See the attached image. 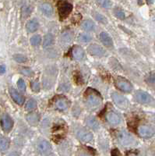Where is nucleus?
Instances as JSON below:
<instances>
[{
	"label": "nucleus",
	"instance_id": "obj_1",
	"mask_svg": "<svg viewBox=\"0 0 155 156\" xmlns=\"http://www.w3.org/2000/svg\"><path fill=\"white\" fill-rule=\"evenodd\" d=\"M117 136H118V140L120 142V144L123 146L128 147V146L133 145L136 144V140L134 139L133 136L125 130L118 131Z\"/></svg>",
	"mask_w": 155,
	"mask_h": 156
},
{
	"label": "nucleus",
	"instance_id": "obj_2",
	"mask_svg": "<svg viewBox=\"0 0 155 156\" xmlns=\"http://www.w3.org/2000/svg\"><path fill=\"white\" fill-rule=\"evenodd\" d=\"M111 98H112L114 104L118 107H119L120 108L125 109L128 107V105H129L128 100H127L126 98L124 97L122 94H118L117 92H113L111 94Z\"/></svg>",
	"mask_w": 155,
	"mask_h": 156
},
{
	"label": "nucleus",
	"instance_id": "obj_3",
	"mask_svg": "<svg viewBox=\"0 0 155 156\" xmlns=\"http://www.w3.org/2000/svg\"><path fill=\"white\" fill-rule=\"evenodd\" d=\"M72 10V4L67 2H61L58 5V13L61 19H65Z\"/></svg>",
	"mask_w": 155,
	"mask_h": 156
},
{
	"label": "nucleus",
	"instance_id": "obj_4",
	"mask_svg": "<svg viewBox=\"0 0 155 156\" xmlns=\"http://www.w3.org/2000/svg\"><path fill=\"white\" fill-rule=\"evenodd\" d=\"M115 85L119 90L125 93L130 92L132 89V85L130 83V82L125 80L123 78H118L115 81Z\"/></svg>",
	"mask_w": 155,
	"mask_h": 156
},
{
	"label": "nucleus",
	"instance_id": "obj_5",
	"mask_svg": "<svg viewBox=\"0 0 155 156\" xmlns=\"http://www.w3.org/2000/svg\"><path fill=\"white\" fill-rule=\"evenodd\" d=\"M1 126L5 132H9L13 126V121L7 113H4L1 118Z\"/></svg>",
	"mask_w": 155,
	"mask_h": 156
},
{
	"label": "nucleus",
	"instance_id": "obj_6",
	"mask_svg": "<svg viewBox=\"0 0 155 156\" xmlns=\"http://www.w3.org/2000/svg\"><path fill=\"white\" fill-rule=\"evenodd\" d=\"M138 134L143 138H150L154 134V129L149 126L143 125L138 127Z\"/></svg>",
	"mask_w": 155,
	"mask_h": 156
},
{
	"label": "nucleus",
	"instance_id": "obj_7",
	"mask_svg": "<svg viewBox=\"0 0 155 156\" xmlns=\"http://www.w3.org/2000/svg\"><path fill=\"white\" fill-rule=\"evenodd\" d=\"M87 51L90 55H93V56L102 57L105 54V50L100 45L97 44H90L87 48Z\"/></svg>",
	"mask_w": 155,
	"mask_h": 156
},
{
	"label": "nucleus",
	"instance_id": "obj_8",
	"mask_svg": "<svg viewBox=\"0 0 155 156\" xmlns=\"http://www.w3.org/2000/svg\"><path fill=\"white\" fill-rule=\"evenodd\" d=\"M135 98L137 101L143 104H147L150 103L152 101V98L150 95L148 94L146 91H143V90H139L136 91L135 94Z\"/></svg>",
	"mask_w": 155,
	"mask_h": 156
},
{
	"label": "nucleus",
	"instance_id": "obj_9",
	"mask_svg": "<svg viewBox=\"0 0 155 156\" xmlns=\"http://www.w3.org/2000/svg\"><path fill=\"white\" fill-rule=\"evenodd\" d=\"M86 104L90 107H97L100 105L101 103V98L98 94H90L86 96Z\"/></svg>",
	"mask_w": 155,
	"mask_h": 156
},
{
	"label": "nucleus",
	"instance_id": "obj_10",
	"mask_svg": "<svg viewBox=\"0 0 155 156\" xmlns=\"http://www.w3.org/2000/svg\"><path fill=\"white\" fill-rule=\"evenodd\" d=\"M37 150L41 154H48L51 151V146L48 140H41L37 144Z\"/></svg>",
	"mask_w": 155,
	"mask_h": 156
},
{
	"label": "nucleus",
	"instance_id": "obj_11",
	"mask_svg": "<svg viewBox=\"0 0 155 156\" xmlns=\"http://www.w3.org/2000/svg\"><path fill=\"white\" fill-rule=\"evenodd\" d=\"M9 94H10V96L12 98V100H13L16 104H18V105H22L23 103H24V97L22 96L19 93H18L17 90H15L14 88L11 87V88L9 89Z\"/></svg>",
	"mask_w": 155,
	"mask_h": 156
},
{
	"label": "nucleus",
	"instance_id": "obj_12",
	"mask_svg": "<svg viewBox=\"0 0 155 156\" xmlns=\"http://www.w3.org/2000/svg\"><path fill=\"white\" fill-rule=\"evenodd\" d=\"M106 119L111 125H118L121 122V118L117 113L114 112H109L106 115Z\"/></svg>",
	"mask_w": 155,
	"mask_h": 156
},
{
	"label": "nucleus",
	"instance_id": "obj_13",
	"mask_svg": "<svg viewBox=\"0 0 155 156\" xmlns=\"http://www.w3.org/2000/svg\"><path fill=\"white\" fill-rule=\"evenodd\" d=\"M77 137L83 142H90L93 140V136L90 132L86 130H79L77 133Z\"/></svg>",
	"mask_w": 155,
	"mask_h": 156
},
{
	"label": "nucleus",
	"instance_id": "obj_14",
	"mask_svg": "<svg viewBox=\"0 0 155 156\" xmlns=\"http://www.w3.org/2000/svg\"><path fill=\"white\" fill-rule=\"evenodd\" d=\"M26 121L30 123L31 126H37L40 120V115L37 112H31L26 115Z\"/></svg>",
	"mask_w": 155,
	"mask_h": 156
},
{
	"label": "nucleus",
	"instance_id": "obj_15",
	"mask_svg": "<svg viewBox=\"0 0 155 156\" xmlns=\"http://www.w3.org/2000/svg\"><path fill=\"white\" fill-rule=\"evenodd\" d=\"M100 41H101L104 45L107 47H111L113 45V41L111 36L106 33V32H101L100 34Z\"/></svg>",
	"mask_w": 155,
	"mask_h": 156
},
{
	"label": "nucleus",
	"instance_id": "obj_16",
	"mask_svg": "<svg viewBox=\"0 0 155 156\" xmlns=\"http://www.w3.org/2000/svg\"><path fill=\"white\" fill-rule=\"evenodd\" d=\"M55 105L58 110L61 111H65L67 108H69V101H67V99L64 98H60L58 99L55 101Z\"/></svg>",
	"mask_w": 155,
	"mask_h": 156
},
{
	"label": "nucleus",
	"instance_id": "obj_17",
	"mask_svg": "<svg viewBox=\"0 0 155 156\" xmlns=\"http://www.w3.org/2000/svg\"><path fill=\"white\" fill-rule=\"evenodd\" d=\"M72 57L76 59H81L84 57V50L80 46H75L72 50Z\"/></svg>",
	"mask_w": 155,
	"mask_h": 156
},
{
	"label": "nucleus",
	"instance_id": "obj_18",
	"mask_svg": "<svg viewBox=\"0 0 155 156\" xmlns=\"http://www.w3.org/2000/svg\"><path fill=\"white\" fill-rule=\"evenodd\" d=\"M41 10L44 15L47 16H52L53 12H54V9L51 6V4L48 3V2H44L41 5Z\"/></svg>",
	"mask_w": 155,
	"mask_h": 156
},
{
	"label": "nucleus",
	"instance_id": "obj_19",
	"mask_svg": "<svg viewBox=\"0 0 155 156\" xmlns=\"http://www.w3.org/2000/svg\"><path fill=\"white\" fill-rule=\"evenodd\" d=\"M38 27H39V23L35 19L30 20H29L26 24V30H27L28 32H30V33L35 32L36 30L38 29Z\"/></svg>",
	"mask_w": 155,
	"mask_h": 156
},
{
	"label": "nucleus",
	"instance_id": "obj_20",
	"mask_svg": "<svg viewBox=\"0 0 155 156\" xmlns=\"http://www.w3.org/2000/svg\"><path fill=\"white\" fill-rule=\"evenodd\" d=\"M86 125L90 128H91L92 129H93V130H97L99 129V127H100L99 122H97V119L92 116L87 117L86 119Z\"/></svg>",
	"mask_w": 155,
	"mask_h": 156
},
{
	"label": "nucleus",
	"instance_id": "obj_21",
	"mask_svg": "<svg viewBox=\"0 0 155 156\" xmlns=\"http://www.w3.org/2000/svg\"><path fill=\"white\" fill-rule=\"evenodd\" d=\"M81 27L83 30H86V31L90 32L94 30V28H95V24L90 20H84L82 23Z\"/></svg>",
	"mask_w": 155,
	"mask_h": 156
},
{
	"label": "nucleus",
	"instance_id": "obj_22",
	"mask_svg": "<svg viewBox=\"0 0 155 156\" xmlns=\"http://www.w3.org/2000/svg\"><path fill=\"white\" fill-rule=\"evenodd\" d=\"M54 41H55L54 36L51 34H47L44 36L43 45H44V48H48V47H50L51 45H52L54 44Z\"/></svg>",
	"mask_w": 155,
	"mask_h": 156
},
{
	"label": "nucleus",
	"instance_id": "obj_23",
	"mask_svg": "<svg viewBox=\"0 0 155 156\" xmlns=\"http://www.w3.org/2000/svg\"><path fill=\"white\" fill-rule=\"evenodd\" d=\"M72 38H73V34L71 31L65 32L61 36V41L64 44H68V43L71 42Z\"/></svg>",
	"mask_w": 155,
	"mask_h": 156
},
{
	"label": "nucleus",
	"instance_id": "obj_24",
	"mask_svg": "<svg viewBox=\"0 0 155 156\" xmlns=\"http://www.w3.org/2000/svg\"><path fill=\"white\" fill-rule=\"evenodd\" d=\"M9 147V140L5 136L0 137V151H5Z\"/></svg>",
	"mask_w": 155,
	"mask_h": 156
},
{
	"label": "nucleus",
	"instance_id": "obj_25",
	"mask_svg": "<svg viewBox=\"0 0 155 156\" xmlns=\"http://www.w3.org/2000/svg\"><path fill=\"white\" fill-rule=\"evenodd\" d=\"M93 18L96 20H97V21L100 22V23H107V18H106L104 16H103L102 14L99 13V12H93Z\"/></svg>",
	"mask_w": 155,
	"mask_h": 156
},
{
	"label": "nucleus",
	"instance_id": "obj_26",
	"mask_svg": "<svg viewBox=\"0 0 155 156\" xmlns=\"http://www.w3.org/2000/svg\"><path fill=\"white\" fill-rule=\"evenodd\" d=\"M36 108H37V101L33 98L29 99V101H27L26 104V109L28 111H31V110L35 109Z\"/></svg>",
	"mask_w": 155,
	"mask_h": 156
},
{
	"label": "nucleus",
	"instance_id": "obj_27",
	"mask_svg": "<svg viewBox=\"0 0 155 156\" xmlns=\"http://www.w3.org/2000/svg\"><path fill=\"white\" fill-rule=\"evenodd\" d=\"M78 40L81 43H88L92 40V37L87 34H80L78 37Z\"/></svg>",
	"mask_w": 155,
	"mask_h": 156
},
{
	"label": "nucleus",
	"instance_id": "obj_28",
	"mask_svg": "<svg viewBox=\"0 0 155 156\" xmlns=\"http://www.w3.org/2000/svg\"><path fill=\"white\" fill-rule=\"evenodd\" d=\"M97 3L105 9H110L112 6V2L111 0H97Z\"/></svg>",
	"mask_w": 155,
	"mask_h": 156
},
{
	"label": "nucleus",
	"instance_id": "obj_29",
	"mask_svg": "<svg viewBox=\"0 0 155 156\" xmlns=\"http://www.w3.org/2000/svg\"><path fill=\"white\" fill-rule=\"evenodd\" d=\"M41 37L39 34H36V35H33V37H31L30 38V44L33 45V46H37L39 44H41Z\"/></svg>",
	"mask_w": 155,
	"mask_h": 156
},
{
	"label": "nucleus",
	"instance_id": "obj_30",
	"mask_svg": "<svg viewBox=\"0 0 155 156\" xmlns=\"http://www.w3.org/2000/svg\"><path fill=\"white\" fill-rule=\"evenodd\" d=\"M114 14L115 15L116 17H118L120 20H124L125 19V12H123L122 9H121L120 8H115L114 9Z\"/></svg>",
	"mask_w": 155,
	"mask_h": 156
},
{
	"label": "nucleus",
	"instance_id": "obj_31",
	"mask_svg": "<svg viewBox=\"0 0 155 156\" xmlns=\"http://www.w3.org/2000/svg\"><path fill=\"white\" fill-rule=\"evenodd\" d=\"M13 59H14L16 62H19V63H22V62H25L27 58L25 55H21V54H16V55H13Z\"/></svg>",
	"mask_w": 155,
	"mask_h": 156
},
{
	"label": "nucleus",
	"instance_id": "obj_32",
	"mask_svg": "<svg viewBox=\"0 0 155 156\" xmlns=\"http://www.w3.org/2000/svg\"><path fill=\"white\" fill-rule=\"evenodd\" d=\"M146 81L149 84H151V85L155 84V72H151L150 74H148L146 76Z\"/></svg>",
	"mask_w": 155,
	"mask_h": 156
},
{
	"label": "nucleus",
	"instance_id": "obj_33",
	"mask_svg": "<svg viewBox=\"0 0 155 156\" xmlns=\"http://www.w3.org/2000/svg\"><path fill=\"white\" fill-rule=\"evenodd\" d=\"M20 73L22 74H23L24 76H30L33 74V72L31 69L30 68H27V67H23L20 69Z\"/></svg>",
	"mask_w": 155,
	"mask_h": 156
},
{
	"label": "nucleus",
	"instance_id": "obj_34",
	"mask_svg": "<svg viewBox=\"0 0 155 156\" xmlns=\"http://www.w3.org/2000/svg\"><path fill=\"white\" fill-rule=\"evenodd\" d=\"M30 86H31L32 90L33 91H35V92H38L39 90H40V83H39L37 80H34V81L31 82Z\"/></svg>",
	"mask_w": 155,
	"mask_h": 156
},
{
	"label": "nucleus",
	"instance_id": "obj_35",
	"mask_svg": "<svg viewBox=\"0 0 155 156\" xmlns=\"http://www.w3.org/2000/svg\"><path fill=\"white\" fill-rule=\"evenodd\" d=\"M17 86L19 90H22V91H25L26 90V84H25V82L23 79H19L18 80Z\"/></svg>",
	"mask_w": 155,
	"mask_h": 156
},
{
	"label": "nucleus",
	"instance_id": "obj_36",
	"mask_svg": "<svg viewBox=\"0 0 155 156\" xmlns=\"http://www.w3.org/2000/svg\"><path fill=\"white\" fill-rule=\"evenodd\" d=\"M5 72V66L3 65H0V74H3Z\"/></svg>",
	"mask_w": 155,
	"mask_h": 156
}]
</instances>
